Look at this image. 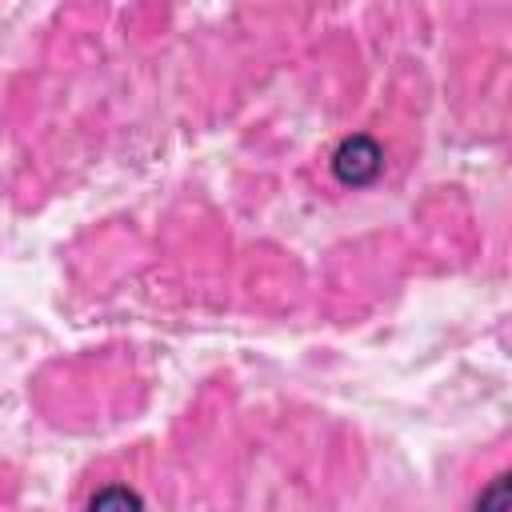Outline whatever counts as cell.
Segmentation results:
<instances>
[{"label":"cell","instance_id":"7a4b0ae2","mask_svg":"<svg viewBox=\"0 0 512 512\" xmlns=\"http://www.w3.org/2000/svg\"><path fill=\"white\" fill-rule=\"evenodd\" d=\"M88 512H144V500L136 488L128 484H104L96 488V496L88 500Z\"/></svg>","mask_w":512,"mask_h":512},{"label":"cell","instance_id":"6da1fadb","mask_svg":"<svg viewBox=\"0 0 512 512\" xmlns=\"http://www.w3.org/2000/svg\"><path fill=\"white\" fill-rule=\"evenodd\" d=\"M332 176L344 184V188H368L380 180L384 172V148L376 136L368 132H352L344 136L336 148H332V160H328Z\"/></svg>","mask_w":512,"mask_h":512},{"label":"cell","instance_id":"3957f363","mask_svg":"<svg viewBox=\"0 0 512 512\" xmlns=\"http://www.w3.org/2000/svg\"><path fill=\"white\" fill-rule=\"evenodd\" d=\"M472 512H512V468H504L476 492Z\"/></svg>","mask_w":512,"mask_h":512}]
</instances>
